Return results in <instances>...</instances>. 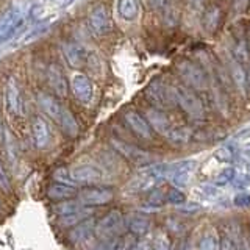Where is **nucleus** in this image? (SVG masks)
Returning a JSON list of instances; mask_svg holds the SVG:
<instances>
[{"mask_svg": "<svg viewBox=\"0 0 250 250\" xmlns=\"http://www.w3.org/2000/svg\"><path fill=\"white\" fill-rule=\"evenodd\" d=\"M244 150L250 153V139H249V141H247V143L244 144Z\"/></svg>", "mask_w": 250, "mask_h": 250, "instance_id": "obj_43", "label": "nucleus"}, {"mask_svg": "<svg viewBox=\"0 0 250 250\" xmlns=\"http://www.w3.org/2000/svg\"><path fill=\"white\" fill-rule=\"evenodd\" d=\"M233 202H234V205H236V207H250V194L241 191V192H238L236 195H234Z\"/></svg>", "mask_w": 250, "mask_h": 250, "instance_id": "obj_36", "label": "nucleus"}, {"mask_svg": "<svg viewBox=\"0 0 250 250\" xmlns=\"http://www.w3.org/2000/svg\"><path fill=\"white\" fill-rule=\"evenodd\" d=\"M219 250H236L233 236H230V234H224L221 239V249Z\"/></svg>", "mask_w": 250, "mask_h": 250, "instance_id": "obj_37", "label": "nucleus"}, {"mask_svg": "<svg viewBox=\"0 0 250 250\" xmlns=\"http://www.w3.org/2000/svg\"><path fill=\"white\" fill-rule=\"evenodd\" d=\"M70 88H72L74 96L82 102V104L88 105L92 102L94 97V86L92 82L84 74H74L70 78Z\"/></svg>", "mask_w": 250, "mask_h": 250, "instance_id": "obj_7", "label": "nucleus"}, {"mask_svg": "<svg viewBox=\"0 0 250 250\" xmlns=\"http://www.w3.org/2000/svg\"><path fill=\"white\" fill-rule=\"evenodd\" d=\"M125 122L128 124V127L136 133L138 136L148 139L152 136V127L148 125L147 119H144L143 116L136 111H127L125 113Z\"/></svg>", "mask_w": 250, "mask_h": 250, "instance_id": "obj_15", "label": "nucleus"}, {"mask_svg": "<svg viewBox=\"0 0 250 250\" xmlns=\"http://www.w3.org/2000/svg\"><path fill=\"white\" fill-rule=\"evenodd\" d=\"M178 74L183 77V80L192 86L194 89H205L208 86V82H207V77H205V72L197 66L194 64L191 61H182L178 62Z\"/></svg>", "mask_w": 250, "mask_h": 250, "instance_id": "obj_4", "label": "nucleus"}, {"mask_svg": "<svg viewBox=\"0 0 250 250\" xmlns=\"http://www.w3.org/2000/svg\"><path fill=\"white\" fill-rule=\"evenodd\" d=\"M233 57H234V60L239 62V64H242V62H247L249 52H247V45H246L244 41H241V42H238L236 45H234Z\"/></svg>", "mask_w": 250, "mask_h": 250, "instance_id": "obj_29", "label": "nucleus"}, {"mask_svg": "<svg viewBox=\"0 0 250 250\" xmlns=\"http://www.w3.org/2000/svg\"><path fill=\"white\" fill-rule=\"evenodd\" d=\"M117 13H119L121 19L133 22L138 19L139 16V6L136 0H119L117 3Z\"/></svg>", "mask_w": 250, "mask_h": 250, "instance_id": "obj_18", "label": "nucleus"}, {"mask_svg": "<svg viewBox=\"0 0 250 250\" xmlns=\"http://www.w3.org/2000/svg\"><path fill=\"white\" fill-rule=\"evenodd\" d=\"M192 2H194V3H200V2H202V0H192Z\"/></svg>", "mask_w": 250, "mask_h": 250, "instance_id": "obj_45", "label": "nucleus"}, {"mask_svg": "<svg viewBox=\"0 0 250 250\" xmlns=\"http://www.w3.org/2000/svg\"><path fill=\"white\" fill-rule=\"evenodd\" d=\"M231 77H233V80H234V83H236V86L238 88L244 92L246 91V83H247V77H246V72H244V69L241 67V64L239 62L234 60L233 62H231Z\"/></svg>", "mask_w": 250, "mask_h": 250, "instance_id": "obj_26", "label": "nucleus"}, {"mask_svg": "<svg viewBox=\"0 0 250 250\" xmlns=\"http://www.w3.org/2000/svg\"><path fill=\"white\" fill-rule=\"evenodd\" d=\"M89 27L96 35L102 36L106 35L109 30H111V21H109V14L108 10L100 5L97 8H94L91 16H89Z\"/></svg>", "mask_w": 250, "mask_h": 250, "instance_id": "obj_10", "label": "nucleus"}, {"mask_svg": "<svg viewBox=\"0 0 250 250\" xmlns=\"http://www.w3.org/2000/svg\"><path fill=\"white\" fill-rule=\"evenodd\" d=\"M231 183L236 186V188H239V189H244V188H247L250 185V175L234 170V178H233Z\"/></svg>", "mask_w": 250, "mask_h": 250, "instance_id": "obj_33", "label": "nucleus"}, {"mask_svg": "<svg viewBox=\"0 0 250 250\" xmlns=\"http://www.w3.org/2000/svg\"><path fill=\"white\" fill-rule=\"evenodd\" d=\"M78 200L82 205H105L113 200V191L105 188H88L78 194Z\"/></svg>", "mask_w": 250, "mask_h": 250, "instance_id": "obj_9", "label": "nucleus"}, {"mask_svg": "<svg viewBox=\"0 0 250 250\" xmlns=\"http://www.w3.org/2000/svg\"><path fill=\"white\" fill-rule=\"evenodd\" d=\"M247 82H249V84H250V72H249V78H247Z\"/></svg>", "mask_w": 250, "mask_h": 250, "instance_id": "obj_46", "label": "nucleus"}, {"mask_svg": "<svg viewBox=\"0 0 250 250\" xmlns=\"http://www.w3.org/2000/svg\"><path fill=\"white\" fill-rule=\"evenodd\" d=\"M221 241H219L217 234L213 230H208L199 242V250H217Z\"/></svg>", "mask_w": 250, "mask_h": 250, "instance_id": "obj_25", "label": "nucleus"}, {"mask_svg": "<svg viewBox=\"0 0 250 250\" xmlns=\"http://www.w3.org/2000/svg\"><path fill=\"white\" fill-rule=\"evenodd\" d=\"M166 199H167L169 203H172V205H183V203H185V194L180 189H172L166 195Z\"/></svg>", "mask_w": 250, "mask_h": 250, "instance_id": "obj_34", "label": "nucleus"}, {"mask_svg": "<svg viewBox=\"0 0 250 250\" xmlns=\"http://www.w3.org/2000/svg\"><path fill=\"white\" fill-rule=\"evenodd\" d=\"M152 250H170V242L169 238L166 236V233H156Z\"/></svg>", "mask_w": 250, "mask_h": 250, "instance_id": "obj_30", "label": "nucleus"}, {"mask_svg": "<svg viewBox=\"0 0 250 250\" xmlns=\"http://www.w3.org/2000/svg\"><path fill=\"white\" fill-rule=\"evenodd\" d=\"M233 178H234V169L233 167H227V169H224L221 174L216 177V182L214 183L217 186H224L227 183L233 182Z\"/></svg>", "mask_w": 250, "mask_h": 250, "instance_id": "obj_31", "label": "nucleus"}, {"mask_svg": "<svg viewBox=\"0 0 250 250\" xmlns=\"http://www.w3.org/2000/svg\"><path fill=\"white\" fill-rule=\"evenodd\" d=\"M133 246H135V242H133V238L131 236H127V238H124L122 241L117 242L116 250H133Z\"/></svg>", "mask_w": 250, "mask_h": 250, "instance_id": "obj_39", "label": "nucleus"}, {"mask_svg": "<svg viewBox=\"0 0 250 250\" xmlns=\"http://www.w3.org/2000/svg\"><path fill=\"white\" fill-rule=\"evenodd\" d=\"M31 133H33V139H35L36 147L42 148L49 144V141H50L49 125H47L45 121L41 119V117H35L33 122H31Z\"/></svg>", "mask_w": 250, "mask_h": 250, "instance_id": "obj_16", "label": "nucleus"}, {"mask_svg": "<svg viewBox=\"0 0 250 250\" xmlns=\"http://www.w3.org/2000/svg\"><path fill=\"white\" fill-rule=\"evenodd\" d=\"M62 53L70 67H82L88 61V50L77 42H67L62 45Z\"/></svg>", "mask_w": 250, "mask_h": 250, "instance_id": "obj_11", "label": "nucleus"}, {"mask_svg": "<svg viewBox=\"0 0 250 250\" xmlns=\"http://www.w3.org/2000/svg\"><path fill=\"white\" fill-rule=\"evenodd\" d=\"M155 8H164L166 6V0H152Z\"/></svg>", "mask_w": 250, "mask_h": 250, "instance_id": "obj_41", "label": "nucleus"}, {"mask_svg": "<svg viewBox=\"0 0 250 250\" xmlns=\"http://www.w3.org/2000/svg\"><path fill=\"white\" fill-rule=\"evenodd\" d=\"M214 158H217L222 163H230V161H233L234 155H233V150L230 147H221L214 152Z\"/></svg>", "mask_w": 250, "mask_h": 250, "instance_id": "obj_32", "label": "nucleus"}, {"mask_svg": "<svg viewBox=\"0 0 250 250\" xmlns=\"http://www.w3.org/2000/svg\"><path fill=\"white\" fill-rule=\"evenodd\" d=\"M172 92H174V99L175 102L183 108V111L192 117V119H202L203 117V105L199 100V97L195 94L185 88V86H174L172 88Z\"/></svg>", "mask_w": 250, "mask_h": 250, "instance_id": "obj_3", "label": "nucleus"}, {"mask_svg": "<svg viewBox=\"0 0 250 250\" xmlns=\"http://www.w3.org/2000/svg\"><path fill=\"white\" fill-rule=\"evenodd\" d=\"M91 214H92V209H89V208H82V209L75 211V213L61 216L60 225H62V227H75V225H78L80 222L86 221V219H88Z\"/></svg>", "mask_w": 250, "mask_h": 250, "instance_id": "obj_21", "label": "nucleus"}, {"mask_svg": "<svg viewBox=\"0 0 250 250\" xmlns=\"http://www.w3.org/2000/svg\"><path fill=\"white\" fill-rule=\"evenodd\" d=\"M92 231H96L94 221H91V219H86V221L75 225V229L69 233V238L72 242H82L84 239H88V236Z\"/></svg>", "mask_w": 250, "mask_h": 250, "instance_id": "obj_20", "label": "nucleus"}, {"mask_svg": "<svg viewBox=\"0 0 250 250\" xmlns=\"http://www.w3.org/2000/svg\"><path fill=\"white\" fill-rule=\"evenodd\" d=\"M234 239H236V242H234V246H236V250H250L249 241H247V238L242 233H238L236 236H234Z\"/></svg>", "mask_w": 250, "mask_h": 250, "instance_id": "obj_38", "label": "nucleus"}, {"mask_svg": "<svg viewBox=\"0 0 250 250\" xmlns=\"http://www.w3.org/2000/svg\"><path fill=\"white\" fill-rule=\"evenodd\" d=\"M147 97L152 102L153 105H156L158 108H167L174 105V92H172V88H167L160 82H155L147 88Z\"/></svg>", "mask_w": 250, "mask_h": 250, "instance_id": "obj_8", "label": "nucleus"}, {"mask_svg": "<svg viewBox=\"0 0 250 250\" xmlns=\"http://www.w3.org/2000/svg\"><path fill=\"white\" fill-rule=\"evenodd\" d=\"M178 250H191V246L188 244V242H183L182 246H180V249Z\"/></svg>", "mask_w": 250, "mask_h": 250, "instance_id": "obj_42", "label": "nucleus"}, {"mask_svg": "<svg viewBox=\"0 0 250 250\" xmlns=\"http://www.w3.org/2000/svg\"><path fill=\"white\" fill-rule=\"evenodd\" d=\"M75 194V188L67 183H55L49 188V197L52 199H69Z\"/></svg>", "mask_w": 250, "mask_h": 250, "instance_id": "obj_22", "label": "nucleus"}, {"mask_svg": "<svg viewBox=\"0 0 250 250\" xmlns=\"http://www.w3.org/2000/svg\"><path fill=\"white\" fill-rule=\"evenodd\" d=\"M147 122L148 125L156 131V133H160L161 136H169V133L172 131V125L167 119V116L164 114L163 111H160V109H147Z\"/></svg>", "mask_w": 250, "mask_h": 250, "instance_id": "obj_14", "label": "nucleus"}, {"mask_svg": "<svg viewBox=\"0 0 250 250\" xmlns=\"http://www.w3.org/2000/svg\"><path fill=\"white\" fill-rule=\"evenodd\" d=\"M47 78H49V84H50V88L55 91V94L60 97H64L67 94V84H66L64 77H62V74H61V70L57 66H52L49 69Z\"/></svg>", "mask_w": 250, "mask_h": 250, "instance_id": "obj_17", "label": "nucleus"}, {"mask_svg": "<svg viewBox=\"0 0 250 250\" xmlns=\"http://www.w3.org/2000/svg\"><path fill=\"white\" fill-rule=\"evenodd\" d=\"M128 227H130L131 233L146 234L148 231V229H150V222L144 217H131L130 222H128Z\"/></svg>", "mask_w": 250, "mask_h": 250, "instance_id": "obj_28", "label": "nucleus"}, {"mask_svg": "<svg viewBox=\"0 0 250 250\" xmlns=\"http://www.w3.org/2000/svg\"><path fill=\"white\" fill-rule=\"evenodd\" d=\"M195 166L197 163L192 160H186L177 164H170V172H169V178L172 185H174L177 189H183L185 186L189 183V178L194 174Z\"/></svg>", "mask_w": 250, "mask_h": 250, "instance_id": "obj_6", "label": "nucleus"}, {"mask_svg": "<svg viewBox=\"0 0 250 250\" xmlns=\"http://www.w3.org/2000/svg\"><path fill=\"white\" fill-rule=\"evenodd\" d=\"M191 138V130L188 127H175L172 128V131L169 133L167 139L170 141V144L174 146H183L186 144Z\"/></svg>", "mask_w": 250, "mask_h": 250, "instance_id": "obj_24", "label": "nucleus"}, {"mask_svg": "<svg viewBox=\"0 0 250 250\" xmlns=\"http://www.w3.org/2000/svg\"><path fill=\"white\" fill-rule=\"evenodd\" d=\"M55 213H58L60 216H66V214H70V213H75V211L82 209V202L80 200H67V202H62V203H58V205L53 207Z\"/></svg>", "mask_w": 250, "mask_h": 250, "instance_id": "obj_27", "label": "nucleus"}, {"mask_svg": "<svg viewBox=\"0 0 250 250\" xmlns=\"http://www.w3.org/2000/svg\"><path fill=\"white\" fill-rule=\"evenodd\" d=\"M0 188H2V189H5V191H10V188H11V185H10V178L6 177L2 164H0Z\"/></svg>", "mask_w": 250, "mask_h": 250, "instance_id": "obj_40", "label": "nucleus"}, {"mask_svg": "<svg viewBox=\"0 0 250 250\" xmlns=\"http://www.w3.org/2000/svg\"><path fill=\"white\" fill-rule=\"evenodd\" d=\"M221 23V10L217 6H209L203 16V27L208 31H214Z\"/></svg>", "mask_w": 250, "mask_h": 250, "instance_id": "obj_23", "label": "nucleus"}, {"mask_svg": "<svg viewBox=\"0 0 250 250\" xmlns=\"http://www.w3.org/2000/svg\"><path fill=\"white\" fill-rule=\"evenodd\" d=\"M38 102H39V105H41V108L44 109V113L47 116H50V119L57 122L66 135L69 136L78 135V124L75 121V117L66 106H62L57 99H53L49 94H39Z\"/></svg>", "mask_w": 250, "mask_h": 250, "instance_id": "obj_1", "label": "nucleus"}, {"mask_svg": "<svg viewBox=\"0 0 250 250\" xmlns=\"http://www.w3.org/2000/svg\"><path fill=\"white\" fill-rule=\"evenodd\" d=\"M111 144L114 146V148H116L117 152L122 153L125 156V158H128L130 161L136 163V164H141V166H144V164L150 163V160H152L150 155H148L147 152L139 150V148L133 147V146L124 144V143H121V141H117V139H113Z\"/></svg>", "mask_w": 250, "mask_h": 250, "instance_id": "obj_13", "label": "nucleus"}, {"mask_svg": "<svg viewBox=\"0 0 250 250\" xmlns=\"http://www.w3.org/2000/svg\"><path fill=\"white\" fill-rule=\"evenodd\" d=\"M6 105H8V109H10L11 113H14V114L22 113L19 89H18V84H16V82L13 80V78L6 84Z\"/></svg>", "mask_w": 250, "mask_h": 250, "instance_id": "obj_19", "label": "nucleus"}, {"mask_svg": "<svg viewBox=\"0 0 250 250\" xmlns=\"http://www.w3.org/2000/svg\"><path fill=\"white\" fill-rule=\"evenodd\" d=\"M70 178L77 183H96L102 180V172L96 166L91 164H83V166H75L69 170Z\"/></svg>", "mask_w": 250, "mask_h": 250, "instance_id": "obj_12", "label": "nucleus"}, {"mask_svg": "<svg viewBox=\"0 0 250 250\" xmlns=\"http://www.w3.org/2000/svg\"><path fill=\"white\" fill-rule=\"evenodd\" d=\"M124 225V217L121 214V211L113 209L109 213L102 217L100 221L96 225V234L102 239H108V238H113L114 234H117L121 231Z\"/></svg>", "mask_w": 250, "mask_h": 250, "instance_id": "obj_5", "label": "nucleus"}, {"mask_svg": "<svg viewBox=\"0 0 250 250\" xmlns=\"http://www.w3.org/2000/svg\"><path fill=\"white\" fill-rule=\"evenodd\" d=\"M42 2H64V0H42Z\"/></svg>", "mask_w": 250, "mask_h": 250, "instance_id": "obj_44", "label": "nucleus"}, {"mask_svg": "<svg viewBox=\"0 0 250 250\" xmlns=\"http://www.w3.org/2000/svg\"><path fill=\"white\" fill-rule=\"evenodd\" d=\"M144 2H147V0H144Z\"/></svg>", "mask_w": 250, "mask_h": 250, "instance_id": "obj_47", "label": "nucleus"}, {"mask_svg": "<svg viewBox=\"0 0 250 250\" xmlns=\"http://www.w3.org/2000/svg\"><path fill=\"white\" fill-rule=\"evenodd\" d=\"M169 170H170V164L169 166H156V167L146 169L131 180L127 185V189L130 192L150 191L155 186L160 185V182L164 177H169Z\"/></svg>", "mask_w": 250, "mask_h": 250, "instance_id": "obj_2", "label": "nucleus"}, {"mask_svg": "<svg viewBox=\"0 0 250 250\" xmlns=\"http://www.w3.org/2000/svg\"><path fill=\"white\" fill-rule=\"evenodd\" d=\"M234 170L250 175V156H247V155H239L238 166H236V169H234Z\"/></svg>", "mask_w": 250, "mask_h": 250, "instance_id": "obj_35", "label": "nucleus"}]
</instances>
